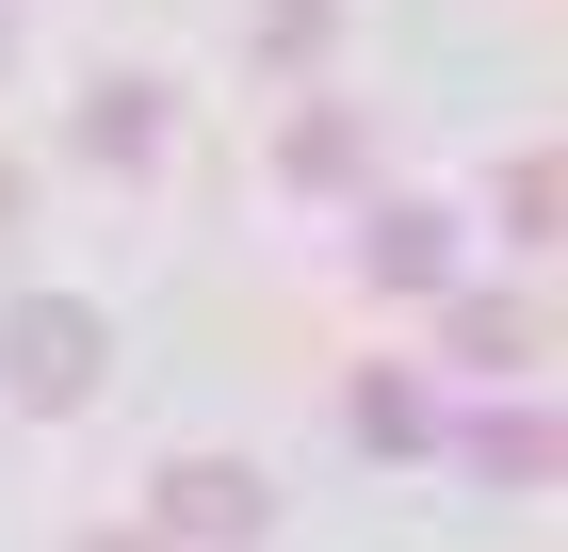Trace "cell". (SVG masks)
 <instances>
[{
  "label": "cell",
  "mask_w": 568,
  "mask_h": 552,
  "mask_svg": "<svg viewBox=\"0 0 568 552\" xmlns=\"http://www.w3.org/2000/svg\"><path fill=\"white\" fill-rule=\"evenodd\" d=\"M342 439H357V455H423V439H438V390L406 374V358H374V374L342 390Z\"/></svg>",
  "instance_id": "ba28073f"
},
{
  "label": "cell",
  "mask_w": 568,
  "mask_h": 552,
  "mask_svg": "<svg viewBox=\"0 0 568 552\" xmlns=\"http://www.w3.org/2000/svg\"><path fill=\"white\" fill-rule=\"evenodd\" d=\"M146 536H163V552H261V536H276V471H244V455H163Z\"/></svg>",
  "instance_id": "7a4b0ae2"
},
{
  "label": "cell",
  "mask_w": 568,
  "mask_h": 552,
  "mask_svg": "<svg viewBox=\"0 0 568 552\" xmlns=\"http://www.w3.org/2000/svg\"><path fill=\"white\" fill-rule=\"evenodd\" d=\"M98 374H114V309L98 293H17L0 309V407L65 423V407H98Z\"/></svg>",
  "instance_id": "6da1fadb"
},
{
  "label": "cell",
  "mask_w": 568,
  "mask_h": 552,
  "mask_svg": "<svg viewBox=\"0 0 568 552\" xmlns=\"http://www.w3.org/2000/svg\"><path fill=\"white\" fill-rule=\"evenodd\" d=\"M82 552H163V536H82Z\"/></svg>",
  "instance_id": "7c38bea8"
},
{
  "label": "cell",
  "mask_w": 568,
  "mask_h": 552,
  "mask_svg": "<svg viewBox=\"0 0 568 552\" xmlns=\"http://www.w3.org/2000/svg\"><path fill=\"white\" fill-rule=\"evenodd\" d=\"M276 163H293L308 195H357V179H374V114H357V98H308V114L276 130Z\"/></svg>",
  "instance_id": "8992f818"
},
{
  "label": "cell",
  "mask_w": 568,
  "mask_h": 552,
  "mask_svg": "<svg viewBox=\"0 0 568 552\" xmlns=\"http://www.w3.org/2000/svg\"><path fill=\"white\" fill-rule=\"evenodd\" d=\"M0 49H17V33H0Z\"/></svg>",
  "instance_id": "4fadbf2b"
},
{
  "label": "cell",
  "mask_w": 568,
  "mask_h": 552,
  "mask_svg": "<svg viewBox=\"0 0 568 552\" xmlns=\"http://www.w3.org/2000/svg\"><path fill=\"white\" fill-rule=\"evenodd\" d=\"M163 114H179L163 82H82V130H65V147H82V163H114V179H131V163H163Z\"/></svg>",
  "instance_id": "52a82bcc"
},
{
  "label": "cell",
  "mask_w": 568,
  "mask_h": 552,
  "mask_svg": "<svg viewBox=\"0 0 568 552\" xmlns=\"http://www.w3.org/2000/svg\"><path fill=\"white\" fill-rule=\"evenodd\" d=\"M504 244H552V147H520V163H504Z\"/></svg>",
  "instance_id": "9c48e42d"
},
{
  "label": "cell",
  "mask_w": 568,
  "mask_h": 552,
  "mask_svg": "<svg viewBox=\"0 0 568 552\" xmlns=\"http://www.w3.org/2000/svg\"><path fill=\"white\" fill-rule=\"evenodd\" d=\"M17 195H33V179H17V163H0V228H17Z\"/></svg>",
  "instance_id": "8fae6325"
},
{
  "label": "cell",
  "mask_w": 568,
  "mask_h": 552,
  "mask_svg": "<svg viewBox=\"0 0 568 552\" xmlns=\"http://www.w3.org/2000/svg\"><path fill=\"white\" fill-rule=\"evenodd\" d=\"M455 455H471L487 488H552V407H536V374L504 390V407H471V423H455Z\"/></svg>",
  "instance_id": "5b68a950"
},
{
  "label": "cell",
  "mask_w": 568,
  "mask_h": 552,
  "mask_svg": "<svg viewBox=\"0 0 568 552\" xmlns=\"http://www.w3.org/2000/svg\"><path fill=\"white\" fill-rule=\"evenodd\" d=\"M325 33H342V0H261V49H276V66H308Z\"/></svg>",
  "instance_id": "30bf717a"
},
{
  "label": "cell",
  "mask_w": 568,
  "mask_h": 552,
  "mask_svg": "<svg viewBox=\"0 0 568 552\" xmlns=\"http://www.w3.org/2000/svg\"><path fill=\"white\" fill-rule=\"evenodd\" d=\"M438 293H455V277H438ZM438 358H455V374H487V390H520L536 358H552V325H536L520 293H455V309H438Z\"/></svg>",
  "instance_id": "3957f363"
},
{
  "label": "cell",
  "mask_w": 568,
  "mask_h": 552,
  "mask_svg": "<svg viewBox=\"0 0 568 552\" xmlns=\"http://www.w3.org/2000/svg\"><path fill=\"white\" fill-rule=\"evenodd\" d=\"M357 277H374V293H438V277H455V228H438L423 195H357Z\"/></svg>",
  "instance_id": "277c9868"
}]
</instances>
